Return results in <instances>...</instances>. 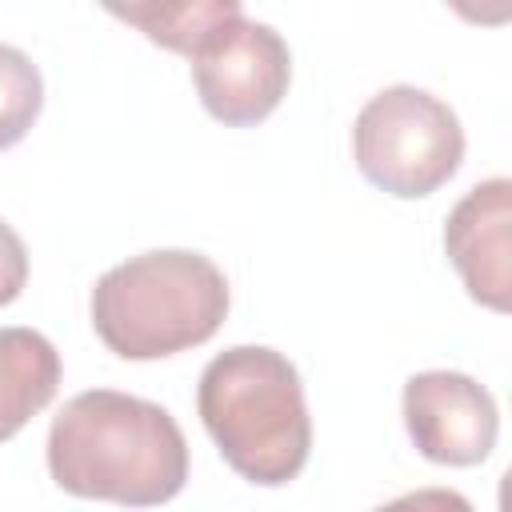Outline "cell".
I'll use <instances>...</instances> for the list:
<instances>
[{
	"label": "cell",
	"instance_id": "obj_1",
	"mask_svg": "<svg viewBox=\"0 0 512 512\" xmlns=\"http://www.w3.org/2000/svg\"><path fill=\"white\" fill-rule=\"evenodd\" d=\"M48 472L80 500L152 508L184 488L188 440L168 408L116 388H92L56 412Z\"/></svg>",
	"mask_w": 512,
	"mask_h": 512
},
{
	"label": "cell",
	"instance_id": "obj_2",
	"mask_svg": "<svg viewBox=\"0 0 512 512\" xmlns=\"http://www.w3.org/2000/svg\"><path fill=\"white\" fill-rule=\"evenodd\" d=\"M196 408L236 476L280 488L312 452V420L296 364L264 344H236L208 360Z\"/></svg>",
	"mask_w": 512,
	"mask_h": 512
},
{
	"label": "cell",
	"instance_id": "obj_3",
	"mask_svg": "<svg viewBox=\"0 0 512 512\" xmlns=\"http://www.w3.org/2000/svg\"><path fill=\"white\" fill-rule=\"evenodd\" d=\"M224 272L188 248H156L108 268L92 288V328L124 360H164L212 340L228 316Z\"/></svg>",
	"mask_w": 512,
	"mask_h": 512
},
{
	"label": "cell",
	"instance_id": "obj_4",
	"mask_svg": "<svg viewBox=\"0 0 512 512\" xmlns=\"http://www.w3.org/2000/svg\"><path fill=\"white\" fill-rule=\"evenodd\" d=\"M352 156L368 184L388 196L420 200L456 176L464 160L460 116L416 84L376 92L352 124Z\"/></svg>",
	"mask_w": 512,
	"mask_h": 512
},
{
	"label": "cell",
	"instance_id": "obj_5",
	"mask_svg": "<svg viewBox=\"0 0 512 512\" xmlns=\"http://www.w3.org/2000/svg\"><path fill=\"white\" fill-rule=\"evenodd\" d=\"M188 60L204 112L228 128H248L276 112L292 80L284 36L244 12L220 20Z\"/></svg>",
	"mask_w": 512,
	"mask_h": 512
},
{
	"label": "cell",
	"instance_id": "obj_6",
	"mask_svg": "<svg viewBox=\"0 0 512 512\" xmlns=\"http://www.w3.org/2000/svg\"><path fill=\"white\" fill-rule=\"evenodd\" d=\"M404 428L416 452L432 464L468 468L496 448V400L468 372H416L404 380Z\"/></svg>",
	"mask_w": 512,
	"mask_h": 512
},
{
	"label": "cell",
	"instance_id": "obj_7",
	"mask_svg": "<svg viewBox=\"0 0 512 512\" xmlns=\"http://www.w3.org/2000/svg\"><path fill=\"white\" fill-rule=\"evenodd\" d=\"M508 224H512V180L508 176H492L468 188L444 224V252L452 268L460 272L468 296L492 312H508L512 304Z\"/></svg>",
	"mask_w": 512,
	"mask_h": 512
},
{
	"label": "cell",
	"instance_id": "obj_8",
	"mask_svg": "<svg viewBox=\"0 0 512 512\" xmlns=\"http://www.w3.org/2000/svg\"><path fill=\"white\" fill-rule=\"evenodd\" d=\"M60 388V352L36 328H0V444L12 440Z\"/></svg>",
	"mask_w": 512,
	"mask_h": 512
},
{
	"label": "cell",
	"instance_id": "obj_9",
	"mask_svg": "<svg viewBox=\"0 0 512 512\" xmlns=\"http://www.w3.org/2000/svg\"><path fill=\"white\" fill-rule=\"evenodd\" d=\"M236 12H244L236 0H184V4H128V8H112V16L136 24L152 44H164V48L184 52V56H192L208 40V32L220 20L236 16Z\"/></svg>",
	"mask_w": 512,
	"mask_h": 512
},
{
	"label": "cell",
	"instance_id": "obj_10",
	"mask_svg": "<svg viewBox=\"0 0 512 512\" xmlns=\"http://www.w3.org/2000/svg\"><path fill=\"white\" fill-rule=\"evenodd\" d=\"M44 108V80L28 52L0 44V152L20 144Z\"/></svg>",
	"mask_w": 512,
	"mask_h": 512
},
{
	"label": "cell",
	"instance_id": "obj_11",
	"mask_svg": "<svg viewBox=\"0 0 512 512\" xmlns=\"http://www.w3.org/2000/svg\"><path fill=\"white\" fill-rule=\"evenodd\" d=\"M24 280H28V252H24V240L16 236L12 224L0 220V308L12 304V300L24 292Z\"/></svg>",
	"mask_w": 512,
	"mask_h": 512
},
{
	"label": "cell",
	"instance_id": "obj_12",
	"mask_svg": "<svg viewBox=\"0 0 512 512\" xmlns=\"http://www.w3.org/2000/svg\"><path fill=\"white\" fill-rule=\"evenodd\" d=\"M372 512H476V508L456 488H416V492H404Z\"/></svg>",
	"mask_w": 512,
	"mask_h": 512
}]
</instances>
